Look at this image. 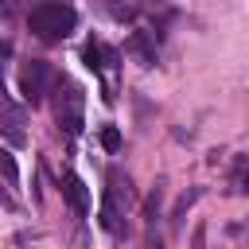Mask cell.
Returning <instances> with one entry per match:
<instances>
[{
    "label": "cell",
    "mask_w": 249,
    "mask_h": 249,
    "mask_svg": "<svg viewBox=\"0 0 249 249\" xmlns=\"http://www.w3.org/2000/svg\"><path fill=\"white\" fill-rule=\"evenodd\" d=\"M27 27H31V35L39 43H62L78 27V12L66 0H39L31 8V16H27Z\"/></svg>",
    "instance_id": "cell-1"
},
{
    "label": "cell",
    "mask_w": 249,
    "mask_h": 249,
    "mask_svg": "<svg viewBox=\"0 0 249 249\" xmlns=\"http://www.w3.org/2000/svg\"><path fill=\"white\" fill-rule=\"evenodd\" d=\"M82 89L74 86V82H66V78H58L54 82V121L74 136V132H82V124H86V117H82Z\"/></svg>",
    "instance_id": "cell-2"
},
{
    "label": "cell",
    "mask_w": 249,
    "mask_h": 249,
    "mask_svg": "<svg viewBox=\"0 0 249 249\" xmlns=\"http://www.w3.org/2000/svg\"><path fill=\"white\" fill-rule=\"evenodd\" d=\"M54 82H58V74L51 70V62L31 58V62H23V70H19V93H23L27 105H39V101L51 93Z\"/></svg>",
    "instance_id": "cell-3"
},
{
    "label": "cell",
    "mask_w": 249,
    "mask_h": 249,
    "mask_svg": "<svg viewBox=\"0 0 249 249\" xmlns=\"http://www.w3.org/2000/svg\"><path fill=\"white\" fill-rule=\"evenodd\" d=\"M82 62H86L93 74H105V70H117L121 54H117L109 43H101V39H86V47H82Z\"/></svg>",
    "instance_id": "cell-4"
},
{
    "label": "cell",
    "mask_w": 249,
    "mask_h": 249,
    "mask_svg": "<svg viewBox=\"0 0 249 249\" xmlns=\"http://www.w3.org/2000/svg\"><path fill=\"white\" fill-rule=\"evenodd\" d=\"M0 132L12 148H23L27 144V132H23V109L12 105V101H0Z\"/></svg>",
    "instance_id": "cell-5"
},
{
    "label": "cell",
    "mask_w": 249,
    "mask_h": 249,
    "mask_svg": "<svg viewBox=\"0 0 249 249\" xmlns=\"http://www.w3.org/2000/svg\"><path fill=\"white\" fill-rule=\"evenodd\" d=\"M105 202H113L117 210H128L136 202V191H132V179L121 171V167H109V187H105Z\"/></svg>",
    "instance_id": "cell-6"
},
{
    "label": "cell",
    "mask_w": 249,
    "mask_h": 249,
    "mask_svg": "<svg viewBox=\"0 0 249 249\" xmlns=\"http://www.w3.org/2000/svg\"><path fill=\"white\" fill-rule=\"evenodd\" d=\"M62 195H66V202L74 206V214H89V195H86V183H82L74 171H66V175H62Z\"/></svg>",
    "instance_id": "cell-7"
},
{
    "label": "cell",
    "mask_w": 249,
    "mask_h": 249,
    "mask_svg": "<svg viewBox=\"0 0 249 249\" xmlns=\"http://www.w3.org/2000/svg\"><path fill=\"white\" fill-rule=\"evenodd\" d=\"M97 222L113 233V237H124L128 233V226H121V210L113 206V202H101V210H97Z\"/></svg>",
    "instance_id": "cell-8"
},
{
    "label": "cell",
    "mask_w": 249,
    "mask_h": 249,
    "mask_svg": "<svg viewBox=\"0 0 249 249\" xmlns=\"http://www.w3.org/2000/svg\"><path fill=\"white\" fill-rule=\"evenodd\" d=\"M128 51H132V54H140V58H144V66H148V62H156V47L148 43V35H144V31H136V35L128 39Z\"/></svg>",
    "instance_id": "cell-9"
},
{
    "label": "cell",
    "mask_w": 249,
    "mask_h": 249,
    "mask_svg": "<svg viewBox=\"0 0 249 249\" xmlns=\"http://www.w3.org/2000/svg\"><path fill=\"white\" fill-rule=\"evenodd\" d=\"M198 198H202V187H191V191H187V195H183V198L175 202V210H171V222H175V230H179V222H183V214H187V210H191V206H195Z\"/></svg>",
    "instance_id": "cell-10"
},
{
    "label": "cell",
    "mask_w": 249,
    "mask_h": 249,
    "mask_svg": "<svg viewBox=\"0 0 249 249\" xmlns=\"http://www.w3.org/2000/svg\"><path fill=\"white\" fill-rule=\"evenodd\" d=\"M101 148H105V152H121V132H117L113 124L101 128Z\"/></svg>",
    "instance_id": "cell-11"
},
{
    "label": "cell",
    "mask_w": 249,
    "mask_h": 249,
    "mask_svg": "<svg viewBox=\"0 0 249 249\" xmlns=\"http://www.w3.org/2000/svg\"><path fill=\"white\" fill-rule=\"evenodd\" d=\"M233 183H237V191H249V163H237V171H233Z\"/></svg>",
    "instance_id": "cell-12"
},
{
    "label": "cell",
    "mask_w": 249,
    "mask_h": 249,
    "mask_svg": "<svg viewBox=\"0 0 249 249\" xmlns=\"http://www.w3.org/2000/svg\"><path fill=\"white\" fill-rule=\"evenodd\" d=\"M191 249H206V226H195V233H191Z\"/></svg>",
    "instance_id": "cell-13"
},
{
    "label": "cell",
    "mask_w": 249,
    "mask_h": 249,
    "mask_svg": "<svg viewBox=\"0 0 249 249\" xmlns=\"http://www.w3.org/2000/svg\"><path fill=\"white\" fill-rule=\"evenodd\" d=\"M148 249H167V245L156 237V226H152V233H148Z\"/></svg>",
    "instance_id": "cell-14"
}]
</instances>
